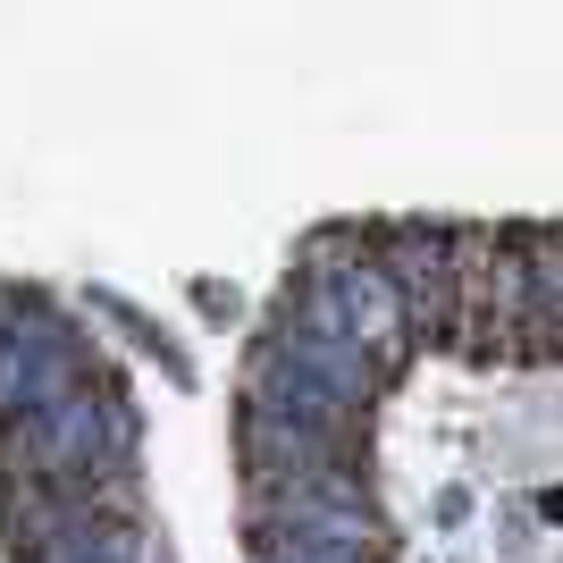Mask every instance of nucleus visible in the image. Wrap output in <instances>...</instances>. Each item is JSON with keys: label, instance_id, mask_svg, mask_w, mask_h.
Masks as SVG:
<instances>
[{"label": "nucleus", "instance_id": "20e7f679", "mask_svg": "<svg viewBox=\"0 0 563 563\" xmlns=\"http://www.w3.org/2000/svg\"><path fill=\"white\" fill-rule=\"evenodd\" d=\"M34 438H43V463L59 471V479H101V471H110V454H118L110 404H93V387H68V396L34 421Z\"/></svg>", "mask_w": 563, "mask_h": 563}, {"label": "nucleus", "instance_id": "f257e3e1", "mask_svg": "<svg viewBox=\"0 0 563 563\" xmlns=\"http://www.w3.org/2000/svg\"><path fill=\"white\" fill-rule=\"evenodd\" d=\"M454 303L446 329L471 353H521V320H530V261H521V235L505 228H454Z\"/></svg>", "mask_w": 563, "mask_h": 563}, {"label": "nucleus", "instance_id": "423d86ee", "mask_svg": "<svg viewBox=\"0 0 563 563\" xmlns=\"http://www.w3.org/2000/svg\"><path fill=\"white\" fill-rule=\"evenodd\" d=\"M51 563H135V547H126V530H68L51 547Z\"/></svg>", "mask_w": 563, "mask_h": 563}, {"label": "nucleus", "instance_id": "0eeeda50", "mask_svg": "<svg viewBox=\"0 0 563 563\" xmlns=\"http://www.w3.org/2000/svg\"><path fill=\"white\" fill-rule=\"evenodd\" d=\"M539 505H547V521H563V488H547V496H539Z\"/></svg>", "mask_w": 563, "mask_h": 563}, {"label": "nucleus", "instance_id": "f03ea898", "mask_svg": "<svg viewBox=\"0 0 563 563\" xmlns=\"http://www.w3.org/2000/svg\"><path fill=\"white\" fill-rule=\"evenodd\" d=\"M311 278L329 286V303H336V320H345V336H353V345L371 353L378 371H396V362H404V345H412V311H404L396 278L378 269V253H353L345 269H311Z\"/></svg>", "mask_w": 563, "mask_h": 563}, {"label": "nucleus", "instance_id": "7ed1b4c3", "mask_svg": "<svg viewBox=\"0 0 563 563\" xmlns=\"http://www.w3.org/2000/svg\"><path fill=\"white\" fill-rule=\"evenodd\" d=\"M68 387H85L68 336L43 320H0V421H43Z\"/></svg>", "mask_w": 563, "mask_h": 563}, {"label": "nucleus", "instance_id": "39448f33", "mask_svg": "<svg viewBox=\"0 0 563 563\" xmlns=\"http://www.w3.org/2000/svg\"><path fill=\"white\" fill-rule=\"evenodd\" d=\"M530 261V320H521V353H563V228L521 235Z\"/></svg>", "mask_w": 563, "mask_h": 563}]
</instances>
